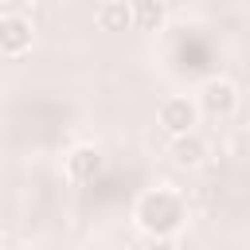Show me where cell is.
<instances>
[{
	"instance_id": "9",
	"label": "cell",
	"mask_w": 250,
	"mask_h": 250,
	"mask_svg": "<svg viewBox=\"0 0 250 250\" xmlns=\"http://www.w3.org/2000/svg\"><path fill=\"white\" fill-rule=\"evenodd\" d=\"M227 152H230L234 160H250V125H242V129H238V133L230 137Z\"/></svg>"
},
{
	"instance_id": "1",
	"label": "cell",
	"mask_w": 250,
	"mask_h": 250,
	"mask_svg": "<svg viewBox=\"0 0 250 250\" xmlns=\"http://www.w3.org/2000/svg\"><path fill=\"white\" fill-rule=\"evenodd\" d=\"M133 219H137V227H141L145 234H152V238H172V234L184 227L188 207H184V199H180L172 188H152V191H145V195L137 199Z\"/></svg>"
},
{
	"instance_id": "4",
	"label": "cell",
	"mask_w": 250,
	"mask_h": 250,
	"mask_svg": "<svg viewBox=\"0 0 250 250\" xmlns=\"http://www.w3.org/2000/svg\"><path fill=\"white\" fill-rule=\"evenodd\" d=\"M102 168H105V160L94 145H78L66 152V180L70 184H94L102 176Z\"/></svg>"
},
{
	"instance_id": "7",
	"label": "cell",
	"mask_w": 250,
	"mask_h": 250,
	"mask_svg": "<svg viewBox=\"0 0 250 250\" xmlns=\"http://www.w3.org/2000/svg\"><path fill=\"white\" fill-rule=\"evenodd\" d=\"M172 160L180 168H199L207 160V141L199 133H184V137H172Z\"/></svg>"
},
{
	"instance_id": "6",
	"label": "cell",
	"mask_w": 250,
	"mask_h": 250,
	"mask_svg": "<svg viewBox=\"0 0 250 250\" xmlns=\"http://www.w3.org/2000/svg\"><path fill=\"white\" fill-rule=\"evenodd\" d=\"M94 20H98V27L102 31H125V27H133V0H102L98 4V12H94Z\"/></svg>"
},
{
	"instance_id": "5",
	"label": "cell",
	"mask_w": 250,
	"mask_h": 250,
	"mask_svg": "<svg viewBox=\"0 0 250 250\" xmlns=\"http://www.w3.org/2000/svg\"><path fill=\"white\" fill-rule=\"evenodd\" d=\"M27 47H31V20L27 16H16V12H4L0 16V51L8 59H16Z\"/></svg>"
},
{
	"instance_id": "3",
	"label": "cell",
	"mask_w": 250,
	"mask_h": 250,
	"mask_svg": "<svg viewBox=\"0 0 250 250\" xmlns=\"http://www.w3.org/2000/svg\"><path fill=\"white\" fill-rule=\"evenodd\" d=\"M199 109H203L207 117H215V121L230 117V113L238 109V86L227 82V78H207L203 90H199Z\"/></svg>"
},
{
	"instance_id": "8",
	"label": "cell",
	"mask_w": 250,
	"mask_h": 250,
	"mask_svg": "<svg viewBox=\"0 0 250 250\" xmlns=\"http://www.w3.org/2000/svg\"><path fill=\"white\" fill-rule=\"evenodd\" d=\"M168 20L164 0H133V27L137 31H160Z\"/></svg>"
},
{
	"instance_id": "2",
	"label": "cell",
	"mask_w": 250,
	"mask_h": 250,
	"mask_svg": "<svg viewBox=\"0 0 250 250\" xmlns=\"http://www.w3.org/2000/svg\"><path fill=\"white\" fill-rule=\"evenodd\" d=\"M199 113H203V109H199V98L176 94V98H164V102H160L156 121H160V129H164L168 137H184V133H195Z\"/></svg>"
}]
</instances>
